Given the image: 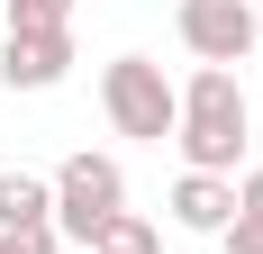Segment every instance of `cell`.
Returning <instances> with one entry per match:
<instances>
[{
  "mask_svg": "<svg viewBox=\"0 0 263 254\" xmlns=\"http://www.w3.org/2000/svg\"><path fill=\"white\" fill-rule=\"evenodd\" d=\"M100 109L118 136H136V146H163L173 127H182V82H163L155 55H118L100 73Z\"/></svg>",
  "mask_w": 263,
  "mask_h": 254,
  "instance_id": "cell-2",
  "label": "cell"
},
{
  "mask_svg": "<svg viewBox=\"0 0 263 254\" xmlns=\"http://www.w3.org/2000/svg\"><path fill=\"white\" fill-rule=\"evenodd\" d=\"M236 218H263V164H254V173L236 182Z\"/></svg>",
  "mask_w": 263,
  "mask_h": 254,
  "instance_id": "cell-12",
  "label": "cell"
},
{
  "mask_svg": "<svg viewBox=\"0 0 263 254\" xmlns=\"http://www.w3.org/2000/svg\"><path fill=\"white\" fill-rule=\"evenodd\" d=\"M0 254H64V236L36 227V236H0Z\"/></svg>",
  "mask_w": 263,
  "mask_h": 254,
  "instance_id": "cell-10",
  "label": "cell"
},
{
  "mask_svg": "<svg viewBox=\"0 0 263 254\" xmlns=\"http://www.w3.org/2000/svg\"><path fill=\"white\" fill-rule=\"evenodd\" d=\"M118 209H127V173H118L109 154H64V173H54V236L91 254V236H100Z\"/></svg>",
  "mask_w": 263,
  "mask_h": 254,
  "instance_id": "cell-3",
  "label": "cell"
},
{
  "mask_svg": "<svg viewBox=\"0 0 263 254\" xmlns=\"http://www.w3.org/2000/svg\"><path fill=\"white\" fill-rule=\"evenodd\" d=\"M91 254H163V236L145 227V218H136V209H118V218H109V227L91 236Z\"/></svg>",
  "mask_w": 263,
  "mask_h": 254,
  "instance_id": "cell-8",
  "label": "cell"
},
{
  "mask_svg": "<svg viewBox=\"0 0 263 254\" xmlns=\"http://www.w3.org/2000/svg\"><path fill=\"white\" fill-rule=\"evenodd\" d=\"M218 245H227V254H263V218H236V227L218 236Z\"/></svg>",
  "mask_w": 263,
  "mask_h": 254,
  "instance_id": "cell-11",
  "label": "cell"
},
{
  "mask_svg": "<svg viewBox=\"0 0 263 254\" xmlns=\"http://www.w3.org/2000/svg\"><path fill=\"white\" fill-rule=\"evenodd\" d=\"M0 27H73V0H0Z\"/></svg>",
  "mask_w": 263,
  "mask_h": 254,
  "instance_id": "cell-9",
  "label": "cell"
},
{
  "mask_svg": "<svg viewBox=\"0 0 263 254\" xmlns=\"http://www.w3.org/2000/svg\"><path fill=\"white\" fill-rule=\"evenodd\" d=\"M245 127H254V109H245V82L227 73V64H200V73L182 82V127H173V146H182V173H227V182H236Z\"/></svg>",
  "mask_w": 263,
  "mask_h": 254,
  "instance_id": "cell-1",
  "label": "cell"
},
{
  "mask_svg": "<svg viewBox=\"0 0 263 254\" xmlns=\"http://www.w3.org/2000/svg\"><path fill=\"white\" fill-rule=\"evenodd\" d=\"M173 227L227 236V227H236V182H227V173H182V182H173Z\"/></svg>",
  "mask_w": 263,
  "mask_h": 254,
  "instance_id": "cell-6",
  "label": "cell"
},
{
  "mask_svg": "<svg viewBox=\"0 0 263 254\" xmlns=\"http://www.w3.org/2000/svg\"><path fill=\"white\" fill-rule=\"evenodd\" d=\"M173 27H182V46L200 64H227V73L254 55V0H182Z\"/></svg>",
  "mask_w": 263,
  "mask_h": 254,
  "instance_id": "cell-4",
  "label": "cell"
},
{
  "mask_svg": "<svg viewBox=\"0 0 263 254\" xmlns=\"http://www.w3.org/2000/svg\"><path fill=\"white\" fill-rule=\"evenodd\" d=\"M36 227H54V182L0 173V236H36Z\"/></svg>",
  "mask_w": 263,
  "mask_h": 254,
  "instance_id": "cell-7",
  "label": "cell"
},
{
  "mask_svg": "<svg viewBox=\"0 0 263 254\" xmlns=\"http://www.w3.org/2000/svg\"><path fill=\"white\" fill-rule=\"evenodd\" d=\"M73 73V27H0V82L9 91H54Z\"/></svg>",
  "mask_w": 263,
  "mask_h": 254,
  "instance_id": "cell-5",
  "label": "cell"
}]
</instances>
